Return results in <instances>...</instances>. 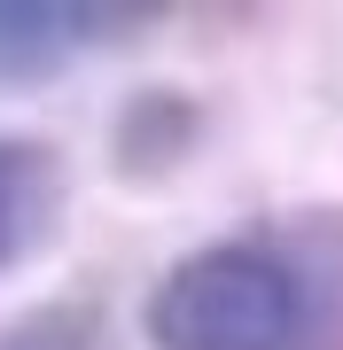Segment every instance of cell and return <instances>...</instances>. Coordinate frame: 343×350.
<instances>
[{"label": "cell", "mask_w": 343, "mask_h": 350, "mask_svg": "<svg viewBox=\"0 0 343 350\" xmlns=\"http://www.w3.org/2000/svg\"><path fill=\"white\" fill-rule=\"evenodd\" d=\"M156 350H305L312 280L266 241L188 250L140 304Z\"/></svg>", "instance_id": "1"}, {"label": "cell", "mask_w": 343, "mask_h": 350, "mask_svg": "<svg viewBox=\"0 0 343 350\" xmlns=\"http://www.w3.org/2000/svg\"><path fill=\"white\" fill-rule=\"evenodd\" d=\"M149 24L133 8H78V0H0V86H39L94 39Z\"/></svg>", "instance_id": "2"}, {"label": "cell", "mask_w": 343, "mask_h": 350, "mask_svg": "<svg viewBox=\"0 0 343 350\" xmlns=\"http://www.w3.org/2000/svg\"><path fill=\"white\" fill-rule=\"evenodd\" d=\"M203 148V101H188L179 86H140L125 94V109H117L110 125V172L117 179H172L179 163Z\"/></svg>", "instance_id": "3"}, {"label": "cell", "mask_w": 343, "mask_h": 350, "mask_svg": "<svg viewBox=\"0 0 343 350\" xmlns=\"http://www.w3.org/2000/svg\"><path fill=\"white\" fill-rule=\"evenodd\" d=\"M63 218V163L47 140L0 133V273L24 265Z\"/></svg>", "instance_id": "4"}, {"label": "cell", "mask_w": 343, "mask_h": 350, "mask_svg": "<svg viewBox=\"0 0 343 350\" xmlns=\"http://www.w3.org/2000/svg\"><path fill=\"white\" fill-rule=\"evenodd\" d=\"M0 350H110V327L94 304H39L0 335Z\"/></svg>", "instance_id": "5"}]
</instances>
